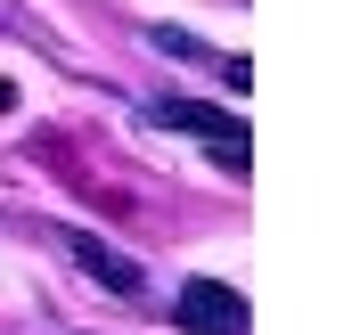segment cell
Segmentation results:
<instances>
[{"instance_id": "5b68a950", "label": "cell", "mask_w": 360, "mask_h": 335, "mask_svg": "<svg viewBox=\"0 0 360 335\" xmlns=\"http://www.w3.org/2000/svg\"><path fill=\"white\" fill-rule=\"evenodd\" d=\"M0 114H17V82H8V74H0Z\"/></svg>"}, {"instance_id": "6da1fadb", "label": "cell", "mask_w": 360, "mask_h": 335, "mask_svg": "<svg viewBox=\"0 0 360 335\" xmlns=\"http://www.w3.org/2000/svg\"><path fill=\"white\" fill-rule=\"evenodd\" d=\"M172 327H188V335H246V294L221 287V278H188L180 303H172Z\"/></svg>"}, {"instance_id": "277c9868", "label": "cell", "mask_w": 360, "mask_h": 335, "mask_svg": "<svg viewBox=\"0 0 360 335\" xmlns=\"http://www.w3.org/2000/svg\"><path fill=\"white\" fill-rule=\"evenodd\" d=\"M156 49H164V58H205V41L180 33V25H156Z\"/></svg>"}, {"instance_id": "7a4b0ae2", "label": "cell", "mask_w": 360, "mask_h": 335, "mask_svg": "<svg viewBox=\"0 0 360 335\" xmlns=\"http://www.w3.org/2000/svg\"><path fill=\"white\" fill-rule=\"evenodd\" d=\"M148 123H164V131H188V139H213V147L246 139V123H238L229 107H197V98H148Z\"/></svg>"}, {"instance_id": "3957f363", "label": "cell", "mask_w": 360, "mask_h": 335, "mask_svg": "<svg viewBox=\"0 0 360 335\" xmlns=\"http://www.w3.org/2000/svg\"><path fill=\"white\" fill-rule=\"evenodd\" d=\"M66 246H74V262H82L98 287H115V294H148V270H139L131 254H115L107 237H90V229H66Z\"/></svg>"}]
</instances>
